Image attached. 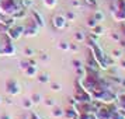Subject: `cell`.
<instances>
[{"instance_id":"cell-1","label":"cell","mask_w":125,"mask_h":119,"mask_svg":"<svg viewBox=\"0 0 125 119\" xmlns=\"http://www.w3.org/2000/svg\"><path fill=\"white\" fill-rule=\"evenodd\" d=\"M52 24H53L55 28L62 29V28H65V27L68 25V20H66V17H63L62 14H58V16H53V18H52Z\"/></svg>"},{"instance_id":"cell-2","label":"cell","mask_w":125,"mask_h":119,"mask_svg":"<svg viewBox=\"0 0 125 119\" xmlns=\"http://www.w3.org/2000/svg\"><path fill=\"white\" fill-rule=\"evenodd\" d=\"M7 92L13 94V95H17L20 92V85L16 80H9L7 81Z\"/></svg>"},{"instance_id":"cell-3","label":"cell","mask_w":125,"mask_h":119,"mask_svg":"<svg viewBox=\"0 0 125 119\" xmlns=\"http://www.w3.org/2000/svg\"><path fill=\"white\" fill-rule=\"evenodd\" d=\"M25 74L28 76V77H32L37 74V64H30L28 67L25 69Z\"/></svg>"},{"instance_id":"cell-4","label":"cell","mask_w":125,"mask_h":119,"mask_svg":"<svg viewBox=\"0 0 125 119\" xmlns=\"http://www.w3.org/2000/svg\"><path fill=\"white\" fill-rule=\"evenodd\" d=\"M32 14H34V17H37V25L38 27H42L44 25V18H42V16L38 11H35V10L32 11Z\"/></svg>"},{"instance_id":"cell-5","label":"cell","mask_w":125,"mask_h":119,"mask_svg":"<svg viewBox=\"0 0 125 119\" xmlns=\"http://www.w3.org/2000/svg\"><path fill=\"white\" fill-rule=\"evenodd\" d=\"M44 4L46 7H49V9H53L56 6V0H44Z\"/></svg>"},{"instance_id":"cell-6","label":"cell","mask_w":125,"mask_h":119,"mask_svg":"<svg viewBox=\"0 0 125 119\" xmlns=\"http://www.w3.org/2000/svg\"><path fill=\"white\" fill-rule=\"evenodd\" d=\"M63 113H65V112H63L61 108H55V109L52 111V116H55V118H56V116H62Z\"/></svg>"},{"instance_id":"cell-7","label":"cell","mask_w":125,"mask_h":119,"mask_svg":"<svg viewBox=\"0 0 125 119\" xmlns=\"http://www.w3.org/2000/svg\"><path fill=\"white\" fill-rule=\"evenodd\" d=\"M94 18L97 20V23H100V21H103V20H104V14H103L101 11H96V14H94Z\"/></svg>"},{"instance_id":"cell-8","label":"cell","mask_w":125,"mask_h":119,"mask_svg":"<svg viewBox=\"0 0 125 119\" xmlns=\"http://www.w3.org/2000/svg\"><path fill=\"white\" fill-rule=\"evenodd\" d=\"M93 31H94V34H97V35H101V34H104V28H101L100 25H96V27L93 28Z\"/></svg>"},{"instance_id":"cell-9","label":"cell","mask_w":125,"mask_h":119,"mask_svg":"<svg viewBox=\"0 0 125 119\" xmlns=\"http://www.w3.org/2000/svg\"><path fill=\"white\" fill-rule=\"evenodd\" d=\"M41 83H46V81H49V74H41L40 77H38Z\"/></svg>"},{"instance_id":"cell-10","label":"cell","mask_w":125,"mask_h":119,"mask_svg":"<svg viewBox=\"0 0 125 119\" xmlns=\"http://www.w3.org/2000/svg\"><path fill=\"white\" fill-rule=\"evenodd\" d=\"M40 100H41L40 94H34V95H32V98H31L32 104H38V102H40Z\"/></svg>"},{"instance_id":"cell-11","label":"cell","mask_w":125,"mask_h":119,"mask_svg":"<svg viewBox=\"0 0 125 119\" xmlns=\"http://www.w3.org/2000/svg\"><path fill=\"white\" fill-rule=\"evenodd\" d=\"M97 24H98V23H97V20H96V18H91L90 21L87 23V25H89V27H91V28H94V27H96Z\"/></svg>"},{"instance_id":"cell-12","label":"cell","mask_w":125,"mask_h":119,"mask_svg":"<svg viewBox=\"0 0 125 119\" xmlns=\"http://www.w3.org/2000/svg\"><path fill=\"white\" fill-rule=\"evenodd\" d=\"M74 38H76V41H83L84 39V35H83V32H76Z\"/></svg>"},{"instance_id":"cell-13","label":"cell","mask_w":125,"mask_h":119,"mask_svg":"<svg viewBox=\"0 0 125 119\" xmlns=\"http://www.w3.org/2000/svg\"><path fill=\"white\" fill-rule=\"evenodd\" d=\"M77 119H91V116H90V115H87V113H83V112H82L79 116H77Z\"/></svg>"},{"instance_id":"cell-14","label":"cell","mask_w":125,"mask_h":119,"mask_svg":"<svg viewBox=\"0 0 125 119\" xmlns=\"http://www.w3.org/2000/svg\"><path fill=\"white\" fill-rule=\"evenodd\" d=\"M25 55H27V56H34V55H35V52L32 51L31 48H27V49H25Z\"/></svg>"},{"instance_id":"cell-15","label":"cell","mask_w":125,"mask_h":119,"mask_svg":"<svg viewBox=\"0 0 125 119\" xmlns=\"http://www.w3.org/2000/svg\"><path fill=\"white\" fill-rule=\"evenodd\" d=\"M69 45H70V44H66V42H62V44H61V49H63V51H69Z\"/></svg>"},{"instance_id":"cell-16","label":"cell","mask_w":125,"mask_h":119,"mask_svg":"<svg viewBox=\"0 0 125 119\" xmlns=\"http://www.w3.org/2000/svg\"><path fill=\"white\" fill-rule=\"evenodd\" d=\"M121 55H122V52H121V51H114L113 52V56L117 57V59H119V57H121Z\"/></svg>"},{"instance_id":"cell-17","label":"cell","mask_w":125,"mask_h":119,"mask_svg":"<svg viewBox=\"0 0 125 119\" xmlns=\"http://www.w3.org/2000/svg\"><path fill=\"white\" fill-rule=\"evenodd\" d=\"M45 105H48V107H53V105H55V101H53L52 98H49L48 101H45Z\"/></svg>"},{"instance_id":"cell-18","label":"cell","mask_w":125,"mask_h":119,"mask_svg":"<svg viewBox=\"0 0 125 119\" xmlns=\"http://www.w3.org/2000/svg\"><path fill=\"white\" fill-rule=\"evenodd\" d=\"M72 111H73V109H70V111L66 112V116H68V118H76V113H73Z\"/></svg>"},{"instance_id":"cell-19","label":"cell","mask_w":125,"mask_h":119,"mask_svg":"<svg viewBox=\"0 0 125 119\" xmlns=\"http://www.w3.org/2000/svg\"><path fill=\"white\" fill-rule=\"evenodd\" d=\"M28 66H30V63H27V62H21V63H20V67L24 69V70H25V69L28 67Z\"/></svg>"},{"instance_id":"cell-20","label":"cell","mask_w":125,"mask_h":119,"mask_svg":"<svg viewBox=\"0 0 125 119\" xmlns=\"http://www.w3.org/2000/svg\"><path fill=\"white\" fill-rule=\"evenodd\" d=\"M52 90L53 91H61V84H52Z\"/></svg>"},{"instance_id":"cell-21","label":"cell","mask_w":125,"mask_h":119,"mask_svg":"<svg viewBox=\"0 0 125 119\" xmlns=\"http://www.w3.org/2000/svg\"><path fill=\"white\" fill-rule=\"evenodd\" d=\"M31 3H32V0H24V1H23L24 7H28V6H31Z\"/></svg>"},{"instance_id":"cell-22","label":"cell","mask_w":125,"mask_h":119,"mask_svg":"<svg viewBox=\"0 0 125 119\" xmlns=\"http://www.w3.org/2000/svg\"><path fill=\"white\" fill-rule=\"evenodd\" d=\"M31 104H32V101H28V100H25V101H24V105H25V108H27V109L31 107Z\"/></svg>"},{"instance_id":"cell-23","label":"cell","mask_w":125,"mask_h":119,"mask_svg":"<svg viewBox=\"0 0 125 119\" xmlns=\"http://www.w3.org/2000/svg\"><path fill=\"white\" fill-rule=\"evenodd\" d=\"M74 16H73V13H69L68 14V17H66V20H73Z\"/></svg>"},{"instance_id":"cell-24","label":"cell","mask_w":125,"mask_h":119,"mask_svg":"<svg viewBox=\"0 0 125 119\" xmlns=\"http://www.w3.org/2000/svg\"><path fill=\"white\" fill-rule=\"evenodd\" d=\"M0 119H11V116H10V115H1Z\"/></svg>"},{"instance_id":"cell-25","label":"cell","mask_w":125,"mask_h":119,"mask_svg":"<svg viewBox=\"0 0 125 119\" xmlns=\"http://www.w3.org/2000/svg\"><path fill=\"white\" fill-rule=\"evenodd\" d=\"M86 1H87V3H89V4H93V6H94V4H96V0H86Z\"/></svg>"},{"instance_id":"cell-26","label":"cell","mask_w":125,"mask_h":119,"mask_svg":"<svg viewBox=\"0 0 125 119\" xmlns=\"http://www.w3.org/2000/svg\"><path fill=\"white\" fill-rule=\"evenodd\" d=\"M111 38H113V39H115V41H118V39H119L117 34H113V35H111Z\"/></svg>"},{"instance_id":"cell-27","label":"cell","mask_w":125,"mask_h":119,"mask_svg":"<svg viewBox=\"0 0 125 119\" xmlns=\"http://www.w3.org/2000/svg\"><path fill=\"white\" fill-rule=\"evenodd\" d=\"M121 67L125 69V60H122V62H121Z\"/></svg>"},{"instance_id":"cell-28","label":"cell","mask_w":125,"mask_h":119,"mask_svg":"<svg viewBox=\"0 0 125 119\" xmlns=\"http://www.w3.org/2000/svg\"><path fill=\"white\" fill-rule=\"evenodd\" d=\"M0 102H1V98H0Z\"/></svg>"}]
</instances>
